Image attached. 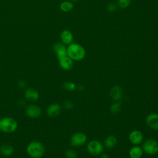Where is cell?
I'll use <instances>...</instances> for the list:
<instances>
[{
    "mask_svg": "<svg viewBox=\"0 0 158 158\" xmlns=\"http://www.w3.org/2000/svg\"><path fill=\"white\" fill-rule=\"evenodd\" d=\"M67 56L73 60L79 61L83 59L86 55L85 48L77 43H71L67 48Z\"/></svg>",
    "mask_w": 158,
    "mask_h": 158,
    "instance_id": "obj_1",
    "label": "cell"
},
{
    "mask_svg": "<svg viewBox=\"0 0 158 158\" xmlns=\"http://www.w3.org/2000/svg\"><path fill=\"white\" fill-rule=\"evenodd\" d=\"M27 152L31 158H41L45 152V147L42 143L33 141L28 144Z\"/></svg>",
    "mask_w": 158,
    "mask_h": 158,
    "instance_id": "obj_2",
    "label": "cell"
},
{
    "mask_svg": "<svg viewBox=\"0 0 158 158\" xmlns=\"http://www.w3.org/2000/svg\"><path fill=\"white\" fill-rule=\"evenodd\" d=\"M18 127L17 121L10 117H6L0 120V130L6 133L14 132Z\"/></svg>",
    "mask_w": 158,
    "mask_h": 158,
    "instance_id": "obj_3",
    "label": "cell"
},
{
    "mask_svg": "<svg viewBox=\"0 0 158 158\" xmlns=\"http://www.w3.org/2000/svg\"><path fill=\"white\" fill-rule=\"evenodd\" d=\"M141 148L147 154L154 155L158 152V142L154 139H147L143 142Z\"/></svg>",
    "mask_w": 158,
    "mask_h": 158,
    "instance_id": "obj_4",
    "label": "cell"
},
{
    "mask_svg": "<svg viewBox=\"0 0 158 158\" xmlns=\"http://www.w3.org/2000/svg\"><path fill=\"white\" fill-rule=\"evenodd\" d=\"M86 149L88 152L92 156H99L103 152L104 146L99 140L93 139L88 143Z\"/></svg>",
    "mask_w": 158,
    "mask_h": 158,
    "instance_id": "obj_5",
    "label": "cell"
},
{
    "mask_svg": "<svg viewBox=\"0 0 158 158\" xmlns=\"http://www.w3.org/2000/svg\"><path fill=\"white\" fill-rule=\"evenodd\" d=\"M87 136L84 133L78 132L73 134L70 139V144L73 147H80L86 143Z\"/></svg>",
    "mask_w": 158,
    "mask_h": 158,
    "instance_id": "obj_6",
    "label": "cell"
},
{
    "mask_svg": "<svg viewBox=\"0 0 158 158\" xmlns=\"http://www.w3.org/2000/svg\"><path fill=\"white\" fill-rule=\"evenodd\" d=\"M25 114L30 118H36L41 115V108L35 104H29L25 107Z\"/></svg>",
    "mask_w": 158,
    "mask_h": 158,
    "instance_id": "obj_7",
    "label": "cell"
},
{
    "mask_svg": "<svg viewBox=\"0 0 158 158\" xmlns=\"http://www.w3.org/2000/svg\"><path fill=\"white\" fill-rule=\"evenodd\" d=\"M143 138L144 137L143 133L138 130L131 131L128 136L130 142L135 146L140 144L143 141Z\"/></svg>",
    "mask_w": 158,
    "mask_h": 158,
    "instance_id": "obj_8",
    "label": "cell"
},
{
    "mask_svg": "<svg viewBox=\"0 0 158 158\" xmlns=\"http://www.w3.org/2000/svg\"><path fill=\"white\" fill-rule=\"evenodd\" d=\"M53 50L58 60L67 56V48L62 43H56L53 44Z\"/></svg>",
    "mask_w": 158,
    "mask_h": 158,
    "instance_id": "obj_9",
    "label": "cell"
},
{
    "mask_svg": "<svg viewBox=\"0 0 158 158\" xmlns=\"http://www.w3.org/2000/svg\"><path fill=\"white\" fill-rule=\"evenodd\" d=\"M146 123L150 128L158 130V114L151 113L148 114L146 118Z\"/></svg>",
    "mask_w": 158,
    "mask_h": 158,
    "instance_id": "obj_10",
    "label": "cell"
},
{
    "mask_svg": "<svg viewBox=\"0 0 158 158\" xmlns=\"http://www.w3.org/2000/svg\"><path fill=\"white\" fill-rule=\"evenodd\" d=\"M24 97L27 101L35 102L39 99L40 94L36 89L33 88H28L24 92Z\"/></svg>",
    "mask_w": 158,
    "mask_h": 158,
    "instance_id": "obj_11",
    "label": "cell"
},
{
    "mask_svg": "<svg viewBox=\"0 0 158 158\" xmlns=\"http://www.w3.org/2000/svg\"><path fill=\"white\" fill-rule=\"evenodd\" d=\"M61 112V107L57 103H52L48 106L46 109V114L50 117H56Z\"/></svg>",
    "mask_w": 158,
    "mask_h": 158,
    "instance_id": "obj_12",
    "label": "cell"
},
{
    "mask_svg": "<svg viewBox=\"0 0 158 158\" xmlns=\"http://www.w3.org/2000/svg\"><path fill=\"white\" fill-rule=\"evenodd\" d=\"M110 98L115 101H120L123 98V90L119 85H114L110 91Z\"/></svg>",
    "mask_w": 158,
    "mask_h": 158,
    "instance_id": "obj_13",
    "label": "cell"
},
{
    "mask_svg": "<svg viewBox=\"0 0 158 158\" xmlns=\"http://www.w3.org/2000/svg\"><path fill=\"white\" fill-rule=\"evenodd\" d=\"M60 67L64 70H70L73 66V62L69 56H65L59 60Z\"/></svg>",
    "mask_w": 158,
    "mask_h": 158,
    "instance_id": "obj_14",
    "label": "cell"
},
{
    "mask_svg": "<svg viewBox=\"0 0 158 158\" xmlns=\"http://www.w3.org/2000/svg\"><path fill=\"white\" fill-rule=\"evenodd\" d=\"M73 34L69 30H64L60 33V40L65 45H69L73 41Z\"/></svg>",
    "mask_w": 158,
    "mask_h": 158,
    "instance_id": "obj_15",
    "label": "cell"
},
{
    "mask_svg": "<svg viewBox=\"0 0 158 158\" xmlns=\"http://www.w3.org/2000/svg\"><path fill=\"white\" fill-rule=\"evenodd\" d=\"M143 151L142 148L138 145L134 146L129 150V156L130 158H141L143 156Z\"/></svg>",
    "mask_w": 158,
    "mask_h": 158,
    "instance_id": "obj_16",
    "label": "cell"
},
{
    "mask_svg": "<svg viewBox=\"0 0 158 158\" xmlns=\"http://www.w3.org/2000/svg\"><path fill=\"white\" fill-rule=\"evenodd\" d=\"M117 144V139L114 135L107 136L104 141V144L107 149H112L115 147Z\"/></svg>",
    "mask_w": 158,
    "mask_h": 158,
    "instance_id": "obj_17",
    "label": "cell"
},
{
    "mask_svg": "<svg viewBox=\"0 0 158 158\" xmlns=\"http://www.w3.org/2000/svg\"><path fill=\"white\" fill-rule=\"evenodd\" d=\"M14 151V148L9 144H3L0 147V152L2 155L6 157L10 156Z\"/></svg>",
    "mask_w": 158,
    "mask_h": 158,
    "instance_id": "obj_18",
    "label": "cell"
},
{
    "mask_svg": "<svg viewBox=\"0 0 158 158\" xmlns=\"http://www.w3.org/2000/svg\"><path fill=\"white\" fill-rule=\"evenodd\" d=\"M73 8V4L72 2L69 1H65L60 3V9L64 12H68L72 10Z\"/></svg>",
    "mask_w": 158,
    "mask_h": 158,
    "instance_id": "obj_19",
    "label": "cell"
},
{
    "mask_svg": "<svg viewBox=\"0 0 158 158\" xmlns=\"http://www.w3.org/2000/svg\"><path fill=\"white\" fill-rule=\"evenodd\" d=\"M122 108V104L120 101H115L112 103L109 107V110L112 114H118L120 112Z\"/></svg>",
    "mask_w": 158,
    "mask_h": 158,
    "instance_id": "obj_20",
    "label": "cell"
},
{
    "mask_svg": "<svg viewBox=\"0 0 158 158\" xmlns=\"http://www.w3.org/2000/svg\"><path fill=\"white\" fill-rule=\"evenodd\" d=\"M63 88L68 91H74L76 89V85L75 84V83L70 81H65L64 83L63 84Z\"/></svg>",
    "mask_w": 158,
    "mask_h": 158,
    "instance_id": "obj_21",
    "label": "cell"
},
{
    "mask_svg": "<svg viewBox=\"0 0 158 158\" xmlns=\"http://www.w3.org/2000/svg\"><path fill=\"white\" fill-rule=\"evenodd\" d=\"M65 156L66 158H77L78 154L75 150L72 149H68L65 152Z\"/></svg>",
    "mask_w": 158,
    "mask_h": 158,
    "instance_id": "obj_22",
    "label": "cell"
},
{
    "mask_svg": "<svg viewBox=\"0 0 158 158\" xmlns=\"http://www.w3.org/2000/svg\"><path fill=\"white\" fill-rule=\"evenodd\" d=\"M131 4V0H117L118 6L121 9L128 7Z\"/></svg>",
    "mask_w": 158,
    "mask_h": 158,
    "instance_id": "obj_23",
    "label": "cell"
},
{
    "mask_svg": "<svg viewBox=\"0 0 158 158\" xmlns=\"http://www.w3.org/2000/svg\"><path fill=\"white\" fill-rule=\"evenodd\" d=\"M64 107L65 109H66L67 110H71L73 108L74 105L71 101L68 100V101H65V102L64 103Z\"/></svg>",
    "mask_w": 158,
    "mask_h": 158,
    "instance_id": "obj_24",
    "label": "cell"
},
{
    "mask_svg": "<svg viewBox=\"0 0 158 158\" xmlns=\"http://www.w3.org/2000/svg\"><path fill=\"white\" fill-rule=\"evenodd\" d=\"M107 9L109 12H115L116 10L117 6H115V4L114 3H110V4H108V6L107 7Z\"/></svg>",
    "mask_w": 158,
    "mask_h": 158,
    "instance_id": "obj_25",
    "label": "cell"
},
{
    "mask_svg": "<svg viewBox=\"0 0 158 158\" xmlns=\"http://www.w3.org/2000/svg\"><path fill=\"white\" fill-rule=\"evenodd\" d=\"M18 85H19V86L21 88H25L27 86V83L24 80H20L19 81Z\"/></svg>",
    "mask_w": 158,
    "mask_h": 158,
    "instance_id": "obj_26",
    "label": "cell"
},
{
    "mask_svg": "<svg viewBox=\"0 0 158 158\" xmlns=\"http://www.w3.org/2000/svg\"><path fill=\"white\" fill-rule=\"evenodd\" d=\"M99 158H110V157H109V155L107 154L103 153V154H101L100 155Z\"/></svg>",
    "mask_w": 158,
    "mask_h": 158,
    "instance_id": "obj_27",
    "label": "cell"
},
{
    "mask_svg": "<svg viewBox=\"0 0 158 158\" xmlns=\"http://www.w3.org/2000/svg\"><path fill=\"white\" fill-rule=\"evenodd\" d=\"M19 101H20V102H20V104H19L20 106H23L24 105H25V102H24V100L20 99Z\"/></svg>",
    "mask_w": 158,
    "mask_h": 158,
    "instance_id": "obj_28",
    "label": "cell"
},
{
    "mask_svg": "<svg viewBox=\"0 0 158 158\" xmlns=\"http://www.w3.org/2000/svg\"><path fill=\"white\" fill-rule=\"evenodd\" d=\"M78 89L80 91H83V90L84 89V87H83V86H82V85H79V86H78Z\"/></svg>",
    "mask_w": 158,
    "mask_h": 158,
    "instance_id": "obj_29",
    "label": "cell"
},
{
    "mask_svg": "<svg viewBox=\"0 0 158 158\" xmlns=\"http://www.w3.org/2000/svg\"><path fill=\"white\" fill-rule=\"evenodd\" d=\"M78 0H70V1H71V2H76V1H77Z\"/></svg>",
    "mask_w": 158,
    "mask_h": 158,
    "instance_id": "obj_30",
    "label": "cell"
},
{
    "mask_svg": "<svg viewBox=\"0 0 158 158\" xmlns=\"http://www.w3.org/2000/svg\"><path fill=\"white\" fill-rule=\"evenodd\" d=\"M0 120H1V118H0Z\"/></svg>",
    "mask_w": 158,
    "mask_h": 158,
    "instance_id": "obj_31",
    "label": "cell"
}]
</instances>
